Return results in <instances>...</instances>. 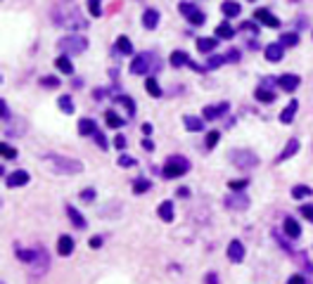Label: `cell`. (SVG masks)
Masks as SVG:
<instances>
[{"instance_id":"1","label":"cell","mask_w":313,"mask_h":284,"mask_svg":"<svg viewBox=\"0 0 313 284\" xmlns=\"http://www.w3.org/2000/svg\"><path fill=\"white\" fill-rule=\"evenodd\" d=\"M43 164L53 173H62V176H76L83 170V164L79 159H69V156H62V154H45Z\"/></svg>"},{"instance_id":"2","label":"cell","mask_w":313,"mask_h":284,"mask_svg":"<svg viewBox=\"0 0 313 284\" xmlns=\"http://www.w3.org/2000/svg\"><path fill=\"white\" fill-rule=\"evenodd\" d=\"M53 22L64 28H88V19L76 8H60L53 12Z\"/></svg>"},{"instance_id":"3","label":"cell","mask_w":313,"mask_h":284,"mask_svg":"<svg viewBox=\"0 0 313 284\" xmlns=\"http://www.w3.org/2000/svg\"><path fill=\"white\" fill-rule=\"evenodd\" d=\"M159 69H161V62L154 52H140L138 57H133V62H131V74H133V76H147V74L159 71Z\"/></svg>"},{"instance_id":"4","label":"cell","mask_w":313,"mask_h":284,"mask_svg":"<svg viewBox=\"0 0 313 284\" xmlns=\"http://www.w3.org/2000/svg\"><path fill=\"white\" fill-rule=\"evenodd\" d=\"M57 48L62 50V54H81L88 50V38L86 36H64L57 40Z\"/></svg>"},{"instance_id":"5","label":"cell","mask_w":313,"mask_h":284,"mask_svg":"<svg viewBox=\"0 0 313 284\" xmlns=\"http://www.w3.org/2000/svg\"><path fill=\"white\" fill-rule=\"evenodd\" d=\"M190 170V161L185 159V156H171L166 164H164V178H169V180H173V178H180L185 176Z\"/></svg>"},{"instance_id":"6","label":"cell","mask_w":313,"mask_h":284,"mask_svg":"<svg viewBox=\"0 0 313 284\" xmlns=\"http://www.w3.org/2000/svg\"><path fill=\"white\" fill-rule=\"evenodd\" d=\"M230 161H233L237 168L247 170V168H254V166L259 164V156L251 150H233L230 152Z\"/></svg>"},{"instance_id":"7","label":"cell","mask_w":313,"mask_h":284,"mask_svg":"<svg viewBox=\"0 0 313 284\" xmlns=\"http://www.w3.org/2000/svg\"><path fill=\"white\" fill-rule=\"evenodd\" d=\"M178 10H180V14L188 19L192 26H202L206 22V17H204V12L197 8V5H192V2H180L178 5Z\"/></svg>"},{"instance_id":"8","label":"cell","mask_w":313,"mask_h":284,"mask_svg":"<svg viewBox=\"0 0 313 284\" xmlns=\"http://www.w3.org/2000/svg\"><path fill=\"white\" fill-rule=\"evenodd\" d=\"M29 266H31V272H34V275H45L48 268H50L48 251H45V248H36V256H34V260H31Z\"/></svg>"},{"instance_id":"9","label":"cell","mask_w":313,"mask_h":284,"mask_svg":"<svg viewBox=\"0 0 313 284\" xmlns=\"http://www.w3.org/2000/svg\"><path fill=\"white\" fill-rule=\"evenodd\" d=\"M225 206L233 208V211H244V208H249V196L244 194V192H233L225 199Z\"/></svg>"},{"instance_id":"10","label":"cell","mask_w":313,"mask_h":284,"mask_svg":"<svg viewBox=\"0 0 313 284\" xmlns=\"http://www.w3.org/2000/svg\"><path fill=\"white\" fill-rule=\"evenodd\" d=\"M282 232H285L289 240H299V237H301V225L296 222V218L287 216L285 222H282Z\"/></svg>"},{"instance_id":"11","label":"cell","mask_w":313,"mask_h":284,"mask_svg":"<svg viewBox=\"0 0 313 284\" xmlns=\"http://www.w3.org/2000/svg\"><path fill=\"white\" fill-rule=\"evenodd\" d=\"M299 83H301V78H299L296 74H282V76L277 78V86L282 90H287V92H294V90L299 88Z\"/></svg>"},{"instance_id":"12","label":"cell","mask_w":313,"mask_h":284,"mask_svg":"<svg viewBox=\"0 0 313 284\" xmlns=\"http://www.w3.org/2000/svg\"><path fill=\"white\" fill-rule=\"evenodd\" d=\"M29 180H31V176H29V170H15V173H10L8 176V187H24L29 185Z\"/></svg>"},{"instance_id":"13","label":"cell","mask_w":313,"mask_h":284,"mask_svg":"<svg viewBox=\"0 0 313 284\" xmlns=\"http://www.w3.org/2000/svg\"><path fill=\"white\" fill-rule=\"evenodd\" d=\"M254 19L261 22V24H266V26H270V28H280V19H277L275 14H270L268 10H256V12H254Z\"/></svg>"},{"instance_id":"14","label":"cell","mask_w":313,"mask_h":284,"mask_svg":"<svg viewBox=\"0 0 313 284\" xmlns=\"http://www.w3.org/2000/svg\"><path fill=\"white\" fill-rule=\"evenodd\" d=\"M225 112H228V102H221V104H216V106H204L202 118H204V121H216V118L223 116Z\"/></svg>"},{"instance_id":"15","label":"cell","mask_w":313,"mask_h":284,"mask_svg":"<svg viewBox=\"0 0 313 284\" xmlns=\"http://www.w3.org/2000/svg\"><path fill=\"white\" fill-rule=\"evenodd\" d=\"M228 258H230L233 263H242V260H244V246H242L240 240H233L228 244Z\"/></svg>"},{"instance_id":"16","label":"cell","mask_w":313,"mask_h":284,"mask_svg":"<svg viewBox=\"0 0 313 284\" xmlns=\"http://www.w3.org/2000/svg\"><path fill=\"white\" fill-rule=\"evenodd\" d=\"M282 54H285V48L280 43H270V45H266V50H263V57H266L268 62H280Z\"/></svg>"},{"instance_id":"17","label":"cell","mask_w":313,"mask_h":284,"mask_svg":"<svg viewBox=\"0 0 313 284\" xmlns=\"http://www.w3.org/2000/svg\"><path fill=\"white\" fill-rule=\"evenodd\" d=\"M183 124H185V130H190V133L204 130V118H199V116H183Z\"/></svg>"},{"instance_id":"18","label":"cell","mask_w":313,"mask_h":284,"mask_svg":"<svg viewBox=\"0 0 313 284\" xmlns=\"http://www.w3.org/2000/svg\"><path fill=\"white\" fill-rule=\"evenodd\" d=\"M72 251H74V240L69 234H62V237L57 240V254H60V256H72Z\"/></svg>"},{"instance_id":"19","label":"cell","mask_w":313,"mask_h":284,"mask_svg":"<svg viewBox=\"0 0 313 284\" xmlns=\"http://www.w3.org/2000/svg\"><path fill=\"white\" fill-rule=\"evenodd\" d=\"M296 152H299V140H296V138H292V140L285 144V150L280 152V156H277V164H282V161H287L289 156H294Z\"/></svg>"},{"instance_id":"20","label":"cell","mask_w":313,"mask_h":284,"mask_svg":"<svg viewBox=\"0 0 313 284\" xmlns=\"http://www.w3.org/2000/svg\"><path fill=\"white\" fill-rule=\"evenodd\" d=\"M159 19L161 17H159V12H157V10H145V12H143V26L152 31V28H157Z\"/></svg>"},{"instance_id":"21","label":"cell","mask_w":313,"mask_h":284,"mask_svg":"<svg viewBox=\"0 0 313 284\" xmlns=\"http://www.w3.org/2000/svg\"><path fill=\"white\" fill-rule=\"evenodd\" d=\"M55 66H57V71H62L67 76L74 74V64H72V60H69V54H60V57L55 60Z\"/></svg>"},{"instance_id":"22","label":"cell","mask_w":313,"mask_h":284,"mask_svg":"<svg viewBox=\"0 0 313 284\" xmlns=\"http://www.w3.org/2000/svg\"><path fill=\"white\" fill-rule=\"evenodd\" d=\"M296 109H299V102H296V100H292V102H289V106H285V109L280 112V124H292V118H294Z\"/></svg>"},{"instance_id":"23","label":"cell","mask_w":313,"mask_h":284,"mask_svg":"<svg viewBox=\"0 0 313 284\" xmlns=\"http://www.w3.org/2000/svg\"><path fill=\"white\" fill-rule=\"evenodd\" d=\"M159 218L164 222H171L176 216H173V202L171 199H166V202H161L159 204Z\"/></svg>"},{"instance_id":"24","label":"cell","mask_w":313,"mask_h":284,"mask_svg":"<svg viewBox=\"0 0 313 284\" xmlns=\"http://www.w3.org/2000/svg\"><path fill=\"white\" fill-rule=\"evenodd\" d=\"M218 48V38H197V50L199 52H211V50H216Z\"/></svg>"},{"instance_id":"25","label":"cell","mask_w":313,"mask_h":284,"mask_svg":"<svg viewBox=\"0 0 313 284\" xmlns=\"http://www.w3.org/2000/svg\"><path fill=\"white\" fill-rule=\"evenodd\" d=\"M254 98L259 100V102H263V104H270V102L275 100V92L261 86V88H256V90H254Z\"/></svg>"},{"instance_id":"26","label":"cell","mask_w":313,"mask_h":284,"mask_svg":"<svg viewBox=\"0 0 313 284\" xmlns=\"http://www.w3.org/2000/svg\"><path fill=\"white\" fill-rule=\"evenodd\" d=\"M240 5L235 2V0H225V2H221V12H223L225 17H237L240 14Z\"/></svg>"},{"instance_id":"27","label":"cell","mask_w":313,"mask_h":284,"mask_svg":"<svg viewBox=\"0 0 313 284\" xmlns=\"http://www.w3.org/2000/svg\"><path fill=\"white\" fill-rule=\"evenodd\" d=\"M145 90H147L150 98H161V88H159V83H157L154 76H147V80H145Z\"/></svg>"},{"instance_id":"28","label":"cell","mask_w":313,"mask_h":284,"mask_svg":"<svg viewBox=\"0 0 313 284\" xmlns=\"http://www.w3.org/2000/svg\"><path fill=\"white\" fill-rule=\"evenodd\" d=\"M79 133L81 135H95V133H98V126H95V121H93V118H81Z\"/></svg>"},{"instance_id":"29","label":"cell","mask_w":313,"mask_h":284,"mask_svg":"<svg viewBox=\"0 0 313 284\" xmlns=\"http://www.w3.org/2000/svg\"><path fill=\"white\" fill-rule=\"evenodd\" d=\"M67 213H69V218H72L74 228H81V230H86V225H88V222H86V218H83V216H81V213L76 211L74 206H67Z\"/></svg>"},{"instance_id":"30","label":"cell","mask_w":313,"mask_h":284,"mask_svg":"<svg viewBox=\"0 0 313 284\" xmlns=\"http://www.w3.org/2000/svg\"><path fill=\"white\" fill-rule=\"evenodd\" d=\"M114 48H117V52H121V54H131V52H133V45H131V40H128V36H119L117 43H114Z\"/></svg>"},{"instance_id":"31","label":"cell","mask_w":313,"mask_h":284,"mask_svg":"<svg viewBox=\"0 0 313 284\" xmlns=\"http://www.w3.org/2000/svg\"><path fill=\"white\" fill-rule=\"evenodd\" d=\"M105 121H107L109 128H121V126H124V118H121L114 109H107V112H105Z\"/></svg>"},{"instance_id":"32","label":"cell","mask_w":313,"mask_h":284,"mask_svg":"<svg viewBox=\"0 0 313 284\" xmlns=\"http://www.w3.org/2000/svg\"><path fill=\"white\" fill-rule=\"evenodd\" d=\"M235 36V28L228 24V22H223V24H218V28H216V38H223V40H230Z\"/></svg>"},{"instance_id":"33","label":"cell","mask_w":313,"mask_h":284,"mask_svg":"<svg viewBox=\"0 0 313 284\" xmlns=\"http://www.w3.org/2000/svg\"><path fill=\"white\" fill-rule=\"evenodd\" d=\"M169 62L173 64V66H183V64H190V57L183 52V50H176V52H171Z\"/></svg>"},{"instance_id":"34","label":"cell","mask_w":313,"mask_h":284,"mask_svg":"<svg viewBox=\"0 0 313 284\" xmlns=\"http://www.w3.org/2000/svg\"><path fill=\"white\" fill-rule=\"evenodd\" d=\"M57 104H60V109H62L64 114H74V100L69 95H62V98L57 100Z\"/></svg>"},{"instance_id":"35","label":"cell","mask_w":313,"mask_h":284,"mask_svg":"<svg viewBox=\"0 0 313 284\" xmlns=\"http://www.w3.org/2000/svg\"><path fill=\"white\" fill-rule=\"evenodd\" d=\"M313 194V190L308 185H296L294 190H292V196L294 199H306V196H311Z\"/></svg>"},{"instance_id":"36","label":"cell","mask_w":313,"mask_h":284,"mask_svg":"<svg viewBox=\"0 0 313 284\" xmlns=\"http://www.w3.org/2000/svg\"><path fill=\"white\" fill-rule=\"evenodd\" d=\"M296 43H299V36L296 34H282L280 36V45H282V48H294Z\"/></svg>"},{"instance_id":"37","label":"cell","mask_w":313,"mask_h":284,"mask_svg":"<svg viewBox=\"0 0 313 284\" xmlns=\"http://www.w3.org/2000/svg\"><path fill=\"white\" fill-rule=\"evenodd\" d=\"M88 12L90 17H100L102 14V0H88Z\"/></svg>"},{"instance_id":"38","label":"cell","mask_w":313,"mask_h":284,"mask_svg":"<svg viewBox=\"0 0 313 284\" xmlns=\"http://www.w3.org/2000/svg\"><path fill=\"white\" fill-rule=\"evenodd\" d=\"M150 187H152L150 180H135V182H133V192H135V194H143V192H147Z\"/></svg>"},{"instance_id":"39","label":"cell","mask_w":313,"mask_h":284,"mask_svg":"<svg viewBox=\"0 0 313 284\" xmlns=\"http://www.w3.org/2000/svg\"><path fill=\"white\" fill-rule=\"evenodd\" d=\"M119 102H121V104L126 106V112H128V116H131V118H133L135 116V102L131 98H126V95H121V98H119Z\"/></svg>"},{"instance_id":"40","label":"cell","mask_w":313,"mask_h":284,"mask_svg":"<svg viewBox=\"0 0 313 284\" xmlns=\"http://www.w3.org/2000/svg\"><path fill=\"white\" fill-rule=\"evenodd\" d=\"M218 140H221V133H218V130L206 133V147H209V150H214L216 144H218Z\"/></svg>"},{"instance_id":"41","label":"cell","mask_w":313,"mask_h":284,"mask_svg":"<svg viewBox=\"0 0 313 284\" xmlns=\"http://www.w3.org/2000/svg\"><path fill=\"white\" fill-rule=\"evenodd\" d=\"M0 154H3V159H15V156H17V150L3 142V144H0Z\"/></svg>"},{"instance_id":"42","label":"cell","mask_w":313,"mask_h":284,"mask_svg":"<svg viewBox=\"0 0 313 284\" xmlns=\"http://www.w3.org/2000/svg\"><path fill=\"white\" fill-rule=\"evenodd\" d=\"M223 62H228L225 57H221V54H211V57H209V62H206V66H209V69H218Z\"/></svg>"},{"instance_id":"43","label":"cell","mask_w":313,"mask_h":284,"mask_svg":"<svg viewBox=\"0 0 313 284\" xmlns=\"http://www.w3.org/2000/svg\"><path fill=\"white\" fill-rule=\"evenodd\" d=\"M34 256H36V248H34V251H31V248L17 251V258H19V260H24V263H31V260H34Z\"/></svg>"},{"instance_id":"44","label":"cell","mask_w":313,"mask_h":284,"mask_svg":"<svg viewBox=\"0 0 313 284\" xmlns=\"http://www.w3.org/2000/svg\"><path fill=\"white\" fill-rule=\"evenodd\" d=\"M247 185H249V180H244V178H242V180H230V182H228V187H230L233 192H242Z\"/></svg>"},{"instance_id":"45","label":"cell","mask_w":313,"mask_h":284,"mask_svg":"<svg viewBox=\"0 0 313 284\" xmlns=\"http://www.w3.org/2000/svg\"><path fill=\"white\" fill-rule=\"evenodd\" d=\"M41 86H45V88H57V86H60V78H55V76H43V78H41Z\"/></svg>"},{"instance_id":"46","label":"cell","mask_w":313,"mask_h":284,"mask_svg":"<svg viewBox=\"0 0 313 284\" xmlns=\"http://www.w3.org/2000/svg\"><path fill=\"white\" fill-rule=\"evenodd\" d=\"M299 213H301L304 218H308V220L313 222V204H304L301 208H299Z\"/></svg>"},{"instance_id":"47","label":"cell","mask_w":313,"mask_h":284,"mask_svg":"<svg viewBox=\"0 0 313 284\" xmlns=\"http://www.w3.org/2000/svg\"><path fill=\"white\" fill-rule=\"evenodd\" d=\"M0 116H3L5 124L10 121V109H8V102H5V100H0Z\"/></svg>"},{"instance_id":"48","label":"cell","mask_w":313,"mask_h":284,"mask_svg":"<svg viewBox=\"0 0 313 284\" xmlns=\"http://www.w3.org/2000/svg\"><path fill=\"white\" fill-rule=\"evenodd\" d=\"M133 164H135V161L131 159L128 154H121V156H119V166H124V168H131Z\"/></svg>"},{"instance_id":"49","label":"cell","mask_w":313,"mask_h":284,"mask_svg":"<svg viewBox=\"0 0 313 284\" xmlns=\"http://www.w3.org/2000/svg\"><path fill=\"white\" fill-rule=\"evenodd\" d=\"M81 199H83V202H93V199H95V190H83V192H81Z\"/></svg>"},{"instance_id":"50","label":"cell","mask_w":313,"mask_h":284,"mask_svg":"<svg viewBox=\"0 0 313 284\" xmlns=\"http://www.w3.org/2000/svg\"><path fill=\"white\" fill-rule=\"evenodd\" d=\"M95 142H98L100 150H107V140H105V135L102 133H95Z\"/></svg>"},{"instance_id":"51","label":"cell","mask_w":313,"mask_h":284,"mask_svg":"<svg viewBox=\"0 0 313 284\" xmlns=\"http://www.w3.org/2000/svg\"><path fill=\"white\" fill-rule=\"evenodd\" d=\"M114 147H117V150H126V138L124 135H117V138H114Z\"/></svg>"},{"instance_id":"52","label":"cell","mask_w":313,"mask_h":284,"mask_svg":"<svg viewBox=\"0 0 313 284\" xmlns=\"http://www.w3.org/2000/svg\"><path fill=\"white\" fill-rule=\"evenodd\" d=\"M204 284H218V277H216V272H206Z\"/></svg>"},{"instance_id":"53","label":"cell","mask_w":313,"mask_h":284,"mask_svg":"<svg viewBox=\"0 0 313 284\" xmlns=\"http://www.w3.org/2000/svg\"><path fill=\"white\" fill-rule=\"evenodd\" d=\"M240 28H244V31H251V34H256V24H254V22H244Z\"/></svg>"},{"instance_id":"54","label":"cell","mask_w":313,"mask_h":284,"mask_svg":"<svg viewBox=\"0 0 313 284\" xmlns=\"http://www.w3.org/2000/svg\"><path fill=\"white\" fill-rule=\"evenodd\" d=\"M88 244H90V248H100V246H102V237H93Z\"/></svg>"},{"instance_id":"55","label":"cell","mask_w":313,"mask_h":284,"mask_svg":"<svg viewBox=\"0 0 313 284\" xmlns=\"http://www.w3.org/2000/svg\"><path fill=\"white\" fill-rule=\"evenodd\" d=\"M287 284H306V280L301 275H294V277H289V282Z\"/></svg>"},{"instance_id":"56","label":"cell","mask_w":313,"mask_h":284,"mask_svg":"<svg viewBox=\"0 0 313 284\" xmlns=\"http://www.w3.org/2000/svg\"><path fill=\"white\" fill-rule=\"evenodd\" d=\"M143 147H145L147 152H152V150H154V142L150 140V138H145V140H143Z\"/></svg>"},{"instance_id":"57","label":"cell","mask_w":313,"mask_h":284,"mask_svg":"<svg viewBox=\"0 0 313 284\" xmlns=\"http://www.w3.org/2000/svg\"><path fill=\"white\" fill-rule=\"evenodd\" d=\"M225 60H228V62H237V60H240V52H228Z\"/></svg>"},{"instance_id":"58","label":"cell","mask_w":313,"mask_h":284,"mask_svg":"<svg viewBox=\"0 0 313 284\" xmlns=\"http://www.w3.org/2000/svg\"><path fill=\"white\" fill-rule=\"evenodd\" d=\"M143 133H145V135L152 133V124H145V126H143Z\"/></svg>"},{"instance_id":"59","label":"cell","mask_w":313,"mask_h":284,"mask_svg":"<svg viewBox=\"0 0 313 284\" xmlns=\"http://www.w3.org/2000/svg\"><path fill=\"white\" fill-rule=\"evenodd\" d=\"M188 66H190V69H195V71H202V66H199V64H197V62H190Z\"/></svg>"},{"instance_id":"60","label":"cell","mask_w":313,"mask_h":284,"mask_svg":"<svg viewBox=\"0 0 313 284\" xmlns=\"http://www.w3.org/2000/svg\"><path fill=\"white\" fill-rule=\"evenodd\" d=\"M251 2H254V0H251Z\"/></svg>"},{"instance_id":"61","label":"cell","mask_w":313,"mask_h":284,"mask_svg":"<svg viewBox=\"0 0 313 284\" xmlns=\"http://www.w3.org/2000/svg\"><path fill=\"white\" fill-rule=\"evenodd\" d=\"M3 284H5V282H3Z\"/></svg>"}]
</instances>
